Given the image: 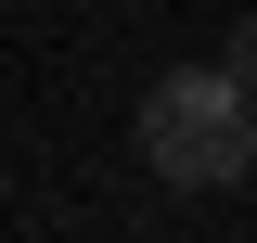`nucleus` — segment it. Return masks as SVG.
Segmentation results:
<instances>
[{"label": "nucleus", "mask_w": 257, "mask_h": 243, "mask_svg": "<svg viewBox=\"0 0 257 243\" xmlns=\"http://www.w3.org/2000/svg\"><path fill=\"white\" fill-rule=\"evenodd\" d=\"M142 166L167 192H231L257 166V102L231 64H167L155 90H142Z\"/></svg>", "instance_id": "nucleus-1"}, {"label": "nucleus", "mask_w": 257, "mask_h": 243, "mask_svg": "<svg viewBox=\"0 0 257 243\" xmlns=\"http://www.w3.org/2000/svg\"><path fill=\"white\" fill-rule=\"evenodd\" d=\"M231 77H257V13H244V26H231Z\"/></svg>", "instance_id": "nucleus-2"}, {"label": "nucleus", "mask_w": 257, "mask_h": 243, "mask_svg": "<svg viewBox=\"0 0 257 243\" xmlns=\"http://www.w3.org/2000/svg\"><path fill=\"white\" fill-rule=\"evenodd\" d=\"M244 102H257V77H244Z\"/></svg>", "instance_id": "nucleus-3"}]
</instances>
